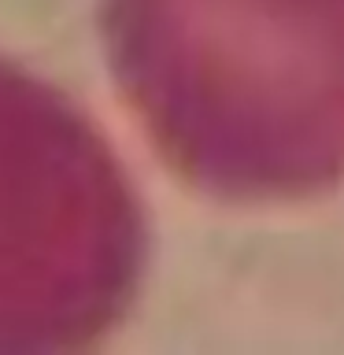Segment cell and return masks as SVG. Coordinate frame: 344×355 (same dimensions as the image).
<instances>
[{
	"label": "cell",
	"instance_id": "obj_1",
	"mask_svg": "<svg viewBox=\"0 0 344 355\" xmlns=\"http://www.w3.org/2000/svg\"><path fill=\"white\" fill-rule=\"evenodd\" d=\"M100 178L63 107L0 67V352L78 333L100 296Z\"/></svg>",
	"mask_w": 344,
	"mask_h": 355
}]
</instances>
